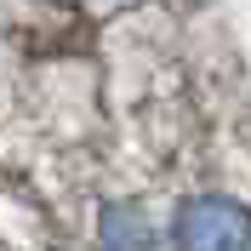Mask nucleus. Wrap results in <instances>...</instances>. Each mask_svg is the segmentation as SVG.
Segmentation results:
<instances>
[{
    "label": "nucleus",
    "instance_id": "2",
    "mask_svg": "<svg viewBox=\"0 0 251 251\" xmlns=\"http://www.w3.org/2000/svg\"><path fill=\"white\" fill-rule=\"evenodd\" d=\"M97 246L103 251H149V223H143L137 211L114 205L109 217H103V228H97Z\"/></svg>",
    "mask_w": 251,
    "mask_h": 251
},
{
    "label": "nucleus",
    "instance_id": "1",
    "mask_svg": "<svg viewBox=\"0 0 251 251\" xmlns=\"http://www.w3.org/2000/svg\"><path fill=\"white\" fill-rule=\"evenodd\" d=\"M177 251H251V211L223 194H194L172 223Z\"/></svg>",
    "mask_w": 251,
    "mask_h": 251
},
{
    "label": "nucleus",
    "instance_id": "3",
    "mask_svg": "<svg viewBox=\"0 0 251 251\" xmlns=\"http://www.w3.org/2000/svg\"><path fill=\"white\" fill-rule=\"evenodd\" d=\"M183 6H194V0H183Z\"/></svg>",
    "mask_w": 251,
    "mask_h": 251
}]
</instances>
